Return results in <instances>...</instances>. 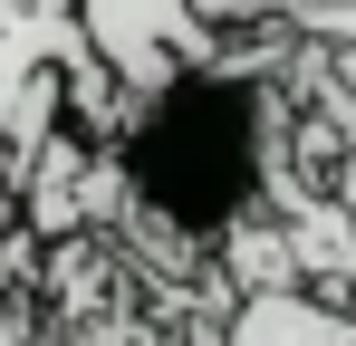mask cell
Returning a JSON list of instances; mask_svg holds the SVG:
<instances>
[{
	"label": "cell",
	"instance_id": "7a4b0ae2",
	"mask_svg": "<svg viewBox=\"0 0 356 346\" xmlns=\"http://www.w3.org/2000/svg\"><path fill=\"white\" fill-rule=\"evenodd\" d=\"M106 77L67 0H0V222L19 212L29 164L77 125V87Z\"/></svg>",
	"mask_w": 356,
	"mask_h": 346
},
{
	"label": "cell",
	"instance_id": "3957f363",
	"mask_svg": "<svg viewBox=\"0 0 356 346\" xmlns=\"http://www.w3.org/2000/svg\"><path fill=\"white\" fill-rule=\"evenodd\" d=\"M67 10H77L97 67L116 77V97H154V87L183 77V67L232 58V39L212 29L202 0H67Z\"/></svg>",
	"mask_w": 356,
	"mask_h": 346
},
{
	"label": "cell",
	"instance_id": "277c9868",
	"mask_svg": "<svg viewBox=\"0 0 356 346\" xmlns=\"http://www.w3.org/2000/svg\"><path fill=\"white\" fill-rule=\"evenodd\" d=\"M232 346H356V308L308 298V288H260V298H241Z\"/></svg>",
	"mask_w": 356,
	"mask_h": 346
},
{
	"label": "cell",
	"instance_id": "8992f818",
	"mask_svg": "<svg viewBox=\"0 0 356 346\" xmlns=\"http://www.w3.org/2000/svg\"><path fill=\"white\" fill-rule=\"evenodd\" d=\"M0 346H29V327H19V308H10V288H0Z\"/></svg>",
	"mask_w": 356,
	"mask_h": 346
},
{
	"label": "cell",
	"instance_id": "6da1fadb",
	"mask_svg": "<svg viewBox=\"0 0 356 346\" xmlns=\"http://www.w3.org/2000/svg\"><path fill=\"white\" fill-rule=\"evenodd\" d=\"M298 29H250L232 58L183 67L154 97H125L116 115V202L145 231H164L183 250H212L270 212L280 154H289V106H280V67Z\"/></svg>",
	"mask_w": 356,
	"mask_h": 346
},
{
	"label": "cell",
	"instance_id": "5b68a950",
	"mask_svg": "<svg viewBox=\"0 0 356 346\" xmlns=\"http://www.w3.org/2000/svg\"><path fill=\"white\" fill-rule=\"evenodd\" d=\"M222 39H250V29H308V19H337L356 0H202Z\"/></svg>",
	"mask_w": 356,
	"mask_h": 346
}]
</instances>
